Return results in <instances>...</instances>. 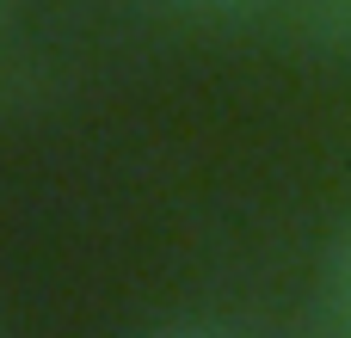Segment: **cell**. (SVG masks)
I'll list each match as a JSON object with an SVG mask.
<instances>
[{
    "label": "cell",
    "mask_w": 351,
    "mask_h": 338,
    "mask_svg": "<svg viewBox=\"0 0 351 338\" xmlns=\"http://www.w3.org/2000/svg\"><path fill=\"white\" fill-rule=\"evenodd\" d=\"M179 6H259V0H179Z\"/></svg>",
    "instance_id": "cell-4"
},
{
    "label": "cell",
    "mask_w": 351,
    "mask_h": 338,
    "mask_svg": "<svg viewBox=\"0 0 351 338\" xmlns=\"http://www.w3.org/2000/svg\"><path fill=\"white\" fill-rule=\"evenodd\" d=\"M160 338H222V333H210V326H173V333H160Z\"/></svg>",
    "instance_id": "cell-3"
},
{
    "label": "cell",
    "mask_w": 351,
    "mask_h": 338,
    "mask_svg": "<svg viewBox=\"0 0 351 338\" xmlns=\"http://www.w3.org/2000/svg\"><path fill=\"white\" fill-rule=\"evenodd\" d=\"M302 31L315 49L351 55V0H302Z\"/></svg>",
    "instance_id": "cell-1"
},
{
    "label": "cell",
    "mask_w": 351,
    "mask_h": 338,
    "mask_svg": "<svg viewBox=\"0 0 351 338\" xmlns=\"http://www.w3.org/2000/svg\"><path fill=\"white\" fill-rule=\"evenodd\" d=\"M333 289H339V320H351V228L339 240V259H333Z\"/></svg>",
    "instance_id": "cell-2"
},
{
    "label": "cell",
    "mask_w": 351,
    "mask_h": 338,
    "mask_svg": "<svg viewBox=\"0 0 351 338\" xmlns=\"http://www.w3.org/2000/svg\"><path fill=\"white\" fill-rule=\"evenodd\" d=\"M339 338H351V320H346V333H339Z\"/></svg>",
    "instance_id": "cell-5"
}]
</instances>
